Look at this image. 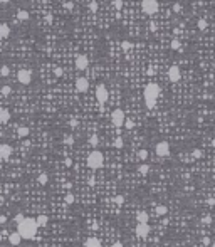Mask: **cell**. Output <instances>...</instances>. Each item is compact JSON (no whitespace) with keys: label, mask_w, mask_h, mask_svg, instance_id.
Listing matches in <instances>:
<instances>
[{"label":"cell","mask_w":215,"mask_h":247,"mask_svg":"<svg viewBox=\"0 0 215 247\" xmlns=\"http://www.w3.org/2000/svg\"><path fill=\"white\" fill-rule=\"evenodd\" d=\"M86 247H101V241L98 237H89L86 241Z\"/></svg>","instance_id":"17"},{"label":"cell","mask_w":215,"mask_h":247,"mask_svg":"<svg viewBox=\"0 0 215 247\" xmlns=\"http://www.w3.org/2000/svg\"><path fill=\"white\" fill-rule=\"evenodd\" d=\"M158 96H160V86L155 82H148L143 89V98H145V104L148 109H153L156 106Z\"/></svg>","instance_id":"2"},{"label":"cell","mask_w":215,"mask_h":247,"mask_svg":"<svg viewBox=\"0 0 215 247\" xmlns=\"http://www.w3.org/2000/svg\"><path fill=\"white\" fill-rule=\"evenodd\" d=\"M9 242H10L12 246H19L20 242H22V235L17 232H12V234H9Z\"/></svg>","instance_id":"14"},{"label":"cell","mask_w":215,"mask_h":247,"mask_svg":"<svg viewBox=\"0 0 215 247\" xmlns=\"http://www.w3.org/2000/svg\"><path fill=\"white\" fill-rule=\"evenodd\" d=\"M181 79V71L178 66H171L168 69V81L170 82H178Z\"/></svg>","instance_id":"9"},{"label":"cell","mask_w":215,"mask_h":247,"mask_svg":"<svg viewBox=\"0 0 215 247\" xmlns=\"http://www.w3.org/2000/svg\"><path fill=\"white\" fill-rule=\"evenodd\" d=\"M113 202H114L116 205H123V202H124V198H123L121 195H116V197L113 198Z\"/></svg>","instance_id":"36"},{"label":"cell","mask_w":215,"mask_h":247,"mask_svg":"<svg viewBox=\"0 0 215 247\" xmlns=\"http://www.w3.org/2000/svg\"><path fill=\"white\" fill-rule=\"evenodd\" d=\"M155 151H156V155L160 156V158H166V156L170 155V145H168V141H160V143H156Z\"/></svg>","instance_id":"8"},{"label":"cell","mask_w":215,"mask_h":247,"mask_svg":"<svg viewBox=\"0 0 215 247\" xmlns=\"http://www.w3.org/2000/svg\"><path fill=\"white\" fill-rule=\"evenodd\" d=\"M35 220H37V225H39V227H46L47 223H49V217H47L46 213H41Z\"/></svg>","instance_id":"18"},{"label":"cell","mask_w":215,"mask_h":247,"mask_svg":"<svg viewBox=\"0 0 215 247\" xmlns=\"http://www.w3.org/2000/svg\"><path fill=\"white\" fill-rule=\"evenodd\" d=\"M121 49L128 52L129 49H131V42H129V41H123V42H121Z\"/></svg>","instance_id":"33"},{"label":"cell","mask_w":215,"mask_h":247,"mask_svg":"<svg viewBox=\"0 0 215 247\" xmlns=\"http://www.w3.org/2000/svg\"><path fill=\"white\" fill-rule=\"evenodd\" d=\"M192 156H193V158H200V156H202V150L195 148V150L192 151Z\"/></svg>","instance_id":"37"},{"label":"cell","mask_w":215,"mask_h":247,"mask_svg":"<svg viewBox=\"0 0 215 247\" xmlns=\"http://www.w3.org/2000/svg\"><path fill=\"white\" fill-rule=\"evenodd\" d=\"M134 232H136V235H138V237L145 239V237H148V234H150V225H148V223H140V222H138V225H136Z\"/></svg>","instance_id":"12"},{"label":"cell","mask_w":215,"mask_h":247,"mask_svg":"<svg viewBox=\"0 0 215 247\" xmlns=\"http://www.w3.org/2000/svg\"><path fill=\"white\" fill-rule=\"evenodd\" d=\"M87 9H89V10H91V12H98V9H99V4H98V2H96V0H94V2H91V4L87 5Z\"/></svg>","instance_id":"30"},{"label":"cell","mask_w":215,"mask_h":247,"mask_svg":"<svg viewBox=\"0 0 215 247\" xmlns=\"http://www.w3.org/2000/svg\"><path fill=\"white\" fill-rule=\"evenodd\" d=\"M109 98V93H108V88H106L104 84H99L98 88H96V99H98L99 104H104L106 101Z\"/></svg>","instance_id":"7"},{"label":"cell","mask_w":215,"mask_h":247,"mask_svg":"<svg viewBox=\"0 0 215 247\" xmlns=\"http://www.w3.org/2000/svg\"><path fill=\"white\" fill-rule=\"evenodd\" d=\"M17 135L20 136V138L29 136V128H27V126H19V128H17Z\"/></svg>","instance_id":"21"},{"label":"cell","mask_w":215,"mask_h":247,"mask_svg":"<svg viewBox=\"0 0 215 247\" xmlns=\"http://www.w3.org/2000/svg\"><path fill=\"white\" fill-rule=\"evenodd\" d=\"M212 146H214V148H215V140H214V141H212Z\"/></svg>","instance_id":"51"},{"label":"cell","mask_w":215,"mask_h":247,"mask_svg":"<svg viewBox=\"0 0 215 247\" xmlns=\"http://www.w3.org/2000/svg\"><path fill=\"white\" fill-rule=\"evenodd\" d=\"M89 89V81L87 77H77L76 79V91L77 93H87Z\"/></svg>","instance_id":"11"},{"label":"cell","mask_w":215,"mask_h":247,"mask_svg":"<svg viewBox=\"0 0 215 247\" xmlns=\"http://www.w3.org/2000/svg\"><path fill=\"white\" fill-rule=\"evenodd\" d=\"M214 166H215V160H214Z\"/></svg>","instance_id":"53"},{"label":"cell","mask_w":215,"mask_h":247,"mask_svg":"<svg viewBox=\"0 0 215 247\" xmlns=\"http://www.w3.org/2000/svg\"><path fill=\"white\" fill-rule=\"evenodd\" d=\"M74 66H76V69H79V71L87 69V66H89V59H87V56H84V54L77 56L76 61H74Z\"/></svg>","instance_id":"10"},{"label":"cell","mask_w":215,"mask_h":247,"mask_svg":"<svg viewBox=\"0 0 215 247\" xmlns=\"http://www.w3.org/2000/svg\"><path fill=\"white\" fill-rule=\"evenodd\" d=\"M170 47H171L173 51H180V49H181V46H180V41H176V39H175V41L171 42V44H170Z\"/></svg>","instance_id":"32"},{"label":"cell","mask_w":215,"mask_h":247,"mask_svg":"<svg viewBox=\"0 0 215 247\" xmlns=\"http://www.w3.org/2000/svg\"><path fill=\"white\" fill-rule=\"evenodd\" d=\"M12 155V146L10 145H7V143H4V145H0V158L2 160H9Z\"/></svg>","instance_id":"13"},{"label":"cell","mask_w":215,"mask_h":247,"mask_svg":"<svg viewBox=\"0 0 215 247\" xmlns=\"http://www.w3.org/2000/svg\"><path fill=\"white\" fill-rule=\"evenodd\" d=\"M113 247H123V244L118 241V242H114V244H113Z\"/></svg>","instance_id":"48"},{"label":"cell","mask_w":215,"mask_h":247,"mask_svg":"<svg viewBox=\"0 0 215 247\" xmlns=\"http://www.w3.org/2000/svg\"><path fill=\"white\" fill-rule=\"evenodd\" d=\"M10 0H0V4H9Z\"/></svg>","instance_id":"50"},{"label":"cell","mask_w":215,"mask_h":247,"mask_svg":"<svg viewBox=\"0 0 215 247\" xmlns=\"http://www.w3.org/2000/svg\"><path fill=\"white\" fill-rule=\"evenodd\" d=\"M37 182L41 183V185H47V182H49V176H47L46 173H41V175H39V178H37Z\"/></svg>","instance_id":"26"},{"label":"cell","mask_w":215,"mask_h":247,"mask_svg":"<svg viewBox=\"0 0 215 247\" xmlns=\"http://www.w3.org/2000/svg\"><path fill=\"white\" fill-rule=\"evenodd\" d=\"M10 121V111L9 109H5V108H2L0 109V123L2 124H5Z\"/></svg>","instance_id":"15"},{"label":"cell","mask_w":215,"mask_h":247,"mask_svg":"<svg viewBox=\"0 0 215 247\" xmlns=\"http://www.w3.org/2000/svg\"><path fill=\"white\" fill-rule=\"evenodd\" d=\"M207 203H209V205H215V198H209L207 200Z\"/></svg>","instance_id":"47"},{"label":"cell","mask_w":215,"mask_h":247,"mask_svg":"<svg viewBox=\"0 0 215 247\" xmlns=\"http://www.w3.org/2000/svg\"><path fill=\"white\" fill-rule=\"evenodd\" d=\"M124 121H126V114L123 109H114V111L111 113V123L114 128H121L124 126Z\"/></svg>","instance_id":"4"},{"label":"cell","mask_w":215,"mask_h":247,"mask_svg":"<svg viewBox=\"0 0 215 247\" xmlns=\"http://www.w3.org/2000/svg\"><path fill=\"white\" fill-rule=\"evenodd\" d=\"M66 203H67V205H72V203H74V195L71 193V192H67V195H66Z\"/></svg>","instance_id":"31"},{"label":"cell","mask_w":215,"mask_h":247,"mask_svg":"<svg viewBox=\"0 0 215 247\" xmlns=\"http://www.w3.org/2000/svg\"><path fill=\"white\" fill-rule=\"evenodd\" d=\"M197 27L200 30H207V27H209V22L205 20V19H198V22H197Z\"/></svg>","instance_id":"22"},{"label":"cell","mask_w":215,"mask_h":247,"mask_svg":"<svg viewBox=\"0 0 215 247\" xmlns=\"http://www.w3.org/2000/svg\"><path fill=\"white\" fill-rule=\"evenodd\" d=\"M0 193H2V183H0Z\"/></svg>","instance_id":"52"},{"label":"cell","mask_w":215,"mask_h":247,"mask_svg":"<svg viewBox=\"0 0 215 247\" xmlns=\"http://www.w3.org/2000/svg\"><path fill=\"white\" fill-rule=\"evenodd\" d=\"M113 146H114V148H123V146H124V141H123V138H121V136H118L116 140H114Z\"/></svg>","instance_id":"27"},{"label":"cell","mask_w":215,"mask_h":247,"mask_svg":"<svg viewBox=\"0 0 215 247\" xmlns=\"http://www.w3.org/2000/svg\"><path fill=\"white\" fill-rule=\"evenodd\" d=\"M155 210H156V215H166V213H168V208L165 205H156Z\"/></svg>","instance_id":"24"},{"label":"cell","mask_w":215,"mask_h":247,"mask_svg":"<svg viewBox=\"0 0 215 247\" xmlns=\"http://www.w3.org/2000/svg\"><path fill=\"white\" fill-rule=\"evenodd\" d=\"M64 141H66V143H67V145H74V136H66V138H64Z\"/></svg>","instance_id":"39"},{"label":"cell","mask_w":215,"mask_h":247,"mask_svg":"<svg viewBox=\"0 0 215 247\" xmlns=\"http://www.w3.org/2000/svg\"><path fill=\"white\" fill-rule=\"evenodd\" d=\"M37 229H39V225H37V220L32 217H25L22 222L17 223V230L19 234L22 235V239H34L35 234H37Z\"/></svg>","instance_id":"1"},{"label":"cell","mask_w":215,"mask_h":247,"mask_svg":"<svg viewBox=\"0 0 215 247\" xmlns=\"http://www.w3.org/2000/svg\"><path fill=\"white\" fill-rule=\"evenodd\" d=\"M124 128H126V129H133L134 128L133 119H128V118H126V121H124Z\"/></svg>","instance_id":"34"},{"label":"cell","mask_w":215,"mask_h":247,"mask_svg":"<svg viewBox=\"0 0 215 247\" xmlns=\"http://www.w3.org/2000/svg\"><path fill=\"white\" fill-rule=\"evenodd\" d=\"M66 165H67V166H71V165H72V160L67 158V160H66Z\"/></svg>","instance_id":"49"},{"label":"cell","mask_w":215,"mask_h":247,"mask_svg":"<svg viewBox=\"0 0 215 247\" xmlns=\"http://www.w3.org/2000/svg\"><path fill=\"white\" fill-rule=\"evenodd\" d=\"M17 81L20 82V84H24V86L30 84V82H32V71L30 69H20L17 72Z\"/></svg>","instance_id":"6"},{"label":"cell","mask_w":215,"mask_h":247,"mask_svg":"<svg viewBox=\"0 0 215 247\" xmlns=\"http://www.w3.org/2000/svg\"><path fill=\"white\" fill-rule=\"evenodd\" d=\"M138 170H140L141 175H148V173H150V166H148V165H140Z\"/></svg>","instance_id":"29"},{"label":"cell","mask_w":215,"mask_h":247,"mask_svg":"<svg viewBox=\"0 0 215 247\" xmlns=\"http://www.w3.org/2000/svg\"><path fill=\"white\" fill-rule=\"evenodd\" d=\"M148 213H146V212H138V215H136V220H138V222L140 223H148Z\"/></svg>","instance_id":"20"},{"label":"cell","mask_w":215,"mask_h":247,"mask_svg":"<svg viewBox=\"0 0 215 247\" xmlns=\"http://www.w3.org/2000/svg\"><path fill=\"white\" fill-rule=\"evenodd\" d=\"M202 222H204V223H210V222H212V217H210V215H207V217L202 218Z\"/></svg>","instance_id":"42"},{"label":"cell","mask_w":215,"mask_h":247,"mask_svg":"<svg viewBox=\"0 0 215 247\" xmlns=\"http://www.w3.org/2000/svg\"><path fill=\"white\" fill-rule=\"evenodd\" d=\"M141 10L146 15H153L158 12V2L156 0H141Z\"/></svg>","instance_id":"5"},{"label":"cell","mask_w":215,"mask_h":247,"mask_svg":"<svg viewBox=\"0 0 215 247\" xmlns=\"http://www.w3.org/2000/svg\"><path fill=\"white\" fill-rule=\"evenodd\" d=\"M10 35V27L7 24H0V39H7Z\"/></svg>","instance_id":"16"},{"label":"cell","mask_w":215,"mask_h":247,"mask_svg":"<svg viewBox=\"0 0 215 247\" xmlns=\"http://www.w3.org/2000/svg\"><path fill=\"white\" fill-rule=\"evenodd\" d=\"M17 19L20 20V22H25V20H29L30 15H29V12L27 10H19L17 12Z\"/></svg>","instance_id":"19"},{"label":"cell","mask_w":215,"mask_h":247,"mask_svg":"<svg viewBox=\"0 0 215 247\" xmlns=\"http://www.w3.org/2000/svg\"><path fill=\"white\" fill-rule=\"evenodd\" d=\"M173 10H175V12H180V10H181L180 4H175V5H173Z\"/></svg>","instance_id":"44"},{"label":"cell","mask_w":215,"mask_h":247,"mask_svg":"<svg viewBox=\"0 0 215 247\" xmlns=\"http://www.w3.org/2000/svg\"><path fill=\"white\" fill-rule=\"evenodd\" d=\"M54 74H56L57 77H61L62 76V69H61V67H56V69H54Z\"/></svg>","instance_id":"41"},{"label":"cell","mask_w":215,"mask_h":247,"mask_svg":"<svg viewBox=\"0 0 215 247\" xmlns=\"http://www.w3.org/2000/svg\"><path fill=\"white\" fill-rule=\"evenodd\" d=\"M202 242H204V246H209V244H210V239H209V237H204V239H202Z\"/></svg>","instance_id":"45"},{"label":"cell","mask_w":215,"mask_h":247,"mask_svg":"<svg viewBox=\"0 0 215 247\" xmlns=\"http://www.w3.org/2000/svg\"><path fill=\"white\" fill-rule=\"evenodd\" d=\"M138 158H140V160H146V158H148V151H146V150H140V151H138Z\"/></svg>","instance_id":"35"},{"label":"cell","mask_w":215,"mask_h":247,"mask_svg":"<svg viewBox=\"0 0 215 247\" xmlns=\"http://www.w3.org/2000/svg\"><path fill=\"white\" fill-rule=\"evenodd\" d=\"M89 145L93 148H96L99 145V136L98 135H93V136H89Z\"/></svg>","instance_id":"23"},{"label":"cell","mask_w":215,"mask_h":247,"mask_svg":"<svg viewBox=\"0 0 215 247\" xmlns=\"http://www.w3.org/2000/svg\"><path fill=\"white\" fill-rule=\"evenodd\" d=\"M66 9H67V10H72V9H74V4H72V2H67V4H66Z\"/></svg>","instance_id":"43"},{"label":"cell","mask_w":215,"mask_h":247,"mask_svg":"<svg viewBox=\"0 0 215 247\" xmlns=\"http://www.w3.org/2000/svg\"><path fill=\"white\" fill-rule=\"evenodd\" d=\"M10 93H12L10 86H2V88H0V94H2V96H10Z\"/></svg>","instance_id":"25"},{"label":"cell","mask_w":215,"mask_h":247,"mask_svg":"<svg viewBox=\"0 0 215 247\" xmlns=\"http://www.w3.org/2000/svg\"><path fill=\"white\" fill-rule=\"evenodd\" d=\"M86 163H87V166H89L91 170H98V168H101L103 163H104V156H103V153H101V151L93 150V151L87 155Z\"/></svg>","instance_id":"3"},{"label":"cell","mask_w":215,"mask_h":247,"mask_svg":"<svg viewBox=\"0 0 215 247\" xmlns=\"http://www.w3.org/2000/svg\"><path fill=\"white\" fill-rule=\"evenodd\" d=\"M9 74H10V69H9V66H2V67H0V76L7 77Z\"/></svg>","instance_id":"28"},{"label":"cell","mask_w":215,"mask_h":247,"mask_svg":"<svg viewBox=\"0 0 215 247\" xmlns=\"http://www.w3.org/2000/svg\"><path fill=\"white\" fill-rule=\"evenodd\" d=\"M7 222V217L5 215H0V223H5Z\"/></svg>","instance_id":"46"},{"label":"cell","mask_w":215,"mask_h":247,"mask_svg":"<svg viewBox=\"0 0 215 247\" xmlns=\"http://www.w3.org/2000/svg\"><path fill=\"white\" fill-rule=\"evenodd\" d=\"M24 218H25V217H24V213H17V215H15V218H14V222L19 223V222H22Z\"/></svg>","instance_id":"38"},{"label":"cell","mask_w":215,"mask_h":247,"mask_svg":"<svg viewBox=\"0 0 215 247\" xmlns=\"http://www.w3.org/2000/svg\"><path fill=\"white\" fill-rule=\"evenodd\" d=\"M113 5H114V9L119 10V9L123 7V2H121V0H114V2H113Z\"/></svg>","instance_id":"40"}]
</instances>
